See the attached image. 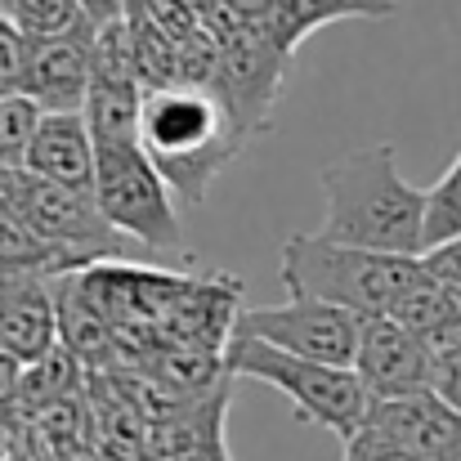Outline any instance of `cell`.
Here are the masks:
<instances>
[{
	"label": "cell",
	"mask_w": 461,
	"mask_h": 461,
	"mask_svg": "<svg viewBox=\"0 0 461 461\" xmlns=\"http://www.w3.org/2000/svg\"><path fill=\"white\" fill-rule=\"evenodd\" d=\"M430 390L461 412V336H453L448 345L435 349V385Z\"/></svg>",
	"instance_id": "484cf974"
},
{
	"label": "cell",
	"mask_w": 461,
	"mask_h": 461,
	"mask_svg": "<svg viewBox=\"0 0 461 461\" xmlns=\"http://www.w3.org/2000/svg\"><path fill=\"white\" fill-rule=\"evenodd\" d=\"M86 265L63 251L59 242H50L5 193H0V278L5 274H45V278H63V274H81Z\"/></svg>",
	"instance_id": "9a60e30c"
},
{
	"label": "cell",
	"mask_w": 461,
	"mask_h": 461,
	"mask_svg": "<svg viewBox=\"0 0 461 461\" xmlns=\"http://www.w3.org/2000/svg\"><path fill=\"white\" fill-rule=\"evenodd\" d=\"M23 372L27 363L0 345V421L9 426H23Z\"/></svg>",
	"instance_id": "cb8c5ba5"
},
{
	"label": "cell",
	"mask_w": 461,
	"mask_h": 461,
	"mask_svg": "<svg viewBox=\"0 0 461 461\" xmlns=\"http://www.w3.org/2000/svg\"><path fill=\"white\" fill-rule=\"evenodd\" d=\"M457 233H461V153L426 188V247L430 242H444V238H457Z\"/></svg>",
	"instance_id": "ffe728a7"
},
{
	"label": "cell",
	"mask_w": 461,
	"mask_h": 461,
	"mask_svg": "<svg viewBox=\"0 0 461 461\" xmlns=\"http://www.w3.org/2000/svg\"><path fill=\"white\" fill-rule=\"evenodd\" d=\"M86 385H90V367L59 340L54 349L32 358L23 372V417H32L50 403H63L72 394H86Z\"/></svg>",
	"instance_id": "ac0fdd59"
},
{
	"label": "cell",
	"mask_w": 461,
	"mask_h": 461,
	"mask_svg": "<svg viewBox=\"0 0 461 461\" xmlns=\"http://www.w3.org/2000/svg\"><path fill=\"white\" fill-rule=\"evenodd\" d=\"M354 372L372 399H403L435 385V345L408 331L394 313H367L358 331Z\"/></svg>",
	"instance_id": "9c48e42d"
},
{
	"label": "cell",
	"mask_w": 461,
	"mask_h": 461,
	"mask_svg": "<svg viewBox=\"0 0 461 461\" xmlns=\"http://www.w3.org/2000/svg\"><path fill=\"white\" fill-rule=\"evenodd\" d=\"M5 461H41V457H36V453H32V448L23 444V435H18V444H14V453H9V457H5Z\"/></svg>",
	"instance_id": "f546056e"
},
{
	"label": "cell",
	"mask_w": 461,
	"mask_h": 461,
	"mask_svg": "<svg viewBox=\"0 0 461 461\" xmlns=\"http://www.w3.org/2000/svg\"><path fill=\"white\" fill-rule=\"evenodd\" d=\"M9 18H14L27 36H63V32L90 27L81 0H14Z\"/></svg>",
	"instance_id": "44dd1931"
},
{
	"label": "cell",
	"mask_w": 461,
	"mask_h": 461,
	"mask_svg": "<svg viewBox=\"0 0 461 461\" xmlns=\"http://www.w3.org/2000/svg\"><path fill=\"white\" fill-rule=\"evenodd\" d=\"M340 461H426V457H417V453H403L399 444H390V439H381L376 430H367V426H363L354 439H345Z\"/></svg>",
	"instance_id": "d4e9b609"
},
{
	"label": "cell",
	"mask_w": 461,
	"mask_h": 461,
	"mask_svg": "<svg viewBox=\"0 0 461 461\" xmlns=\"http://www.w3.org/2000/svg\"><path fill=\"white\" fill-rule=\"evenodd\" d=\"M95 197L104 215L131 233L149 251L184 256V224L175 211V188L157 170V161L144 153L140 140H99V175Z\"/></svg>",
	"instance_id": "5b68a950"
},
{
	"label": "cell",
	"mask_w": 461,
	"mask_h": 461,
	"mask_svg": "<svg viewBox=\"0 0 461 461\" xmlns=\"http://www.w3.org/2000/svg\"><path fill=\"white\" fill-rule=\"evenodd\" d=\"M233 376H251L269 390H278L296 417L336 435L340 444L354 439L367 417H372V394L363 385V376L345 363H322V358H305V354H292V349H278L260 336H247V331H233L229 336V349H224Z\"/></svg>",
	"instance_id": "277c9868"
},
{
	"label": "cell",
	"mask_w": 461,
	"mask_h": 461,
	"mask_svg": "<svg viewBox=\"0 0 461 461\" xmlns=\"http://www.w3.org/2000/svg\"><path fill=\"white\" fill-rule=\"evenodd\" d=\"M95 72V27H77L63 36H27L23 95H32L45 113H86Z\"/></svg>",
	"instance_id": "30bf717a"
},
{
	"label": "cell",
	"mask_w": 461,
	"mask_h": 461,
	"mask_svg": "<svg viewBox=\"0 0 461 461\" xmlns=\"http://www.w3.org/2000/svg\"><path fill=\"white\" fill-rule=\"evenodd\" d=\"M179 461H233V457H229V444L220 439V444H206V448H197V453H188Z\"/></svg>",
	"instance_id": "83f0119b"
},
{
	"label": "cell",
	"mask_w": 461,
	"mask_h": 461,
	"mask_svg": "<svg viewBox=\"0 0 461 461\" xmlns=\"http://www.w3.org/2000/svg\"><path fill=\"white\" fill-rule=\"evenodd\" d=\"M59 340H63L90 372H113V367L122 363L117 327L86 296L81 274H63V278H59Z\"/></svg>",
	"instance_id": "5bb4252c"
},
{
	"label": "cell",
	"mask_w": 461,
	"mask_h": 461,
	"mask_svg": "<svg viewBox=\"0 0 461 461\" xmlns=\"http://www.w3.org/2000/svg\"><path fill=\"white\" fill-rule=\"evenodd\" d=\"M144 95L149 86L135 63L131 27L126 18H117L95 32V72H90V95H86V122L95 140H140Z\"/></svg>",
	"instance_id": "ba28073f"
},
{
	"label": "cell",
	"mask_w": 461,
	"mask_h": 461,
	"mask_svg": "<svg viewBox=\"0 0 461 461\" xmlns=\"http://www.w3.org/2000/svg\"><path fill=\"white\" fill-rule=\"evenodd\" d=\"M367 430H376L381 439L426 461H461V412L435 390L403 394V399H376Z\"/></svg>",
	"instance_id": "8fae6325"
},
{
	"label": "cell",
	"mask_w": 461,
	"mask_h": 461,
	"mask_svg": "<svg viewBox=\"0 0 461 461\" xmlns=\"http://www.w3.org/2000/svg\"><path fill=\"white\" fill-rule=\"evenodd\" d=\"M23 166L45 175V179H54V184L95 193L99 140H95L86 113H45V122H41V131L32 140V153H27Z\"/></svg>",
	"instance_id": "4fadbf2b"
},
{
	"label": "cell",
	"mask_w": 461,
	"mask_h": 461,
	"mask_svg": "<svg viewBox=\"0 0 461 461\" xmlns=\"http://www.w3.org/2000/svg\"><path fill=\"white\" fill-rule=\"evenodd\" d=\"M0 193L50 238L59 242L63 251H72L86 269L99 265V260H126L131 256V233H122L95 193H81V188H68V184H54L27 166H9L5 170V184Z\"/></svg>",
	"instance_id": "8992f818"
},
{
	"label": "cell",
	"mask_w": 461,
	"mask_h": 461,
	"mask_svg": "<svg viewBox=\"0 0 461 461\" xmlns=\"http://www.w3.org/2000/svg\"><path fill=\"white\" fill-rule=\"evenodd\" d=\"M233 331L260 336V340H269L278 349H292V354H305V358L354 367L363 313L340 309L331 301H313V296H292L287 305L274 309H242Z\"/></svg>",
	"instance_id": "52a82bcc"
},
{
	"label": "cell",
	"mask_w": 461,
	"mask_h": 461,
	"mask_svg": "<svg viewBox=\"0 0 461 461\" xmlns=\"http://www.w3.org/2000/svg\"><path fill=\"white\" fill-rule=\"evenodd\" d=\"M23 63H27V32L0 14V95L23 90Z\"/></svg>",
	"instance_id": "7402d4cb"
},
{
	"label": "cell",
	"mask_w": 461,
	"mask_h": 461,
	"mask_svg": "<svg viewBox=\"0 0 461 461\" xmlns=\"http://www.w3.org/2000/svg\"><path fill=\"white\" fill-rule=\"evenodd\" d=\"M5 170H9V166H0V184H5Z\"/></svg>",
	"instance_id": "1f68e13d"
},
{
	"label": "cell",
	"mask_w": 461,
	"mask_h": 461,
	"mask_svg": "<svg viewBox=\"0 0 461 461\" xmlns=\"http://www.w3.org/2000/svg\"><path fill=\"white\" fill-rule=\"evenodd\" d=\"M14 444H18V426H9V421H0V461L14 453Z\"/></svg>",
	"instance_id": "f1b7e54d"
},
{
	"label": "cell",
	"mask_w": 461,
	"mask_h": 461,
	"mask_svg": "<svg viewBox=\"0 0 461 461\" xmlns=\"http://www.w3.org/2000/svg\"><path fill=\"white\" fill-rule=\"evenodd\" d=\"M140 144L179 197L206 202L215 175L233 161V153L247 140L220 90L175 81V86H157L144 95Z\"/></svg>",
	"instance_id": "7a4b0ae2"
},
{
	"label": "cell",
	"mask_w": 461,
	"mask_h": 461,
	"mask_svg": "<svg viewBox=\"0 0 461 461\" xmlns=\"http://www.w3.org/2000/svg\"><path fill=\"white\" fill-rule=\"evenodd\" d=\"M126 5H131V0H81L86 23H90L95 32L108 27V23H117V18H126Z\"/></svg>",
	"instance_id": "4316f807"
},
{
	"label": "cell",
	"mask_w": 461,
	"mask_h": 461,
	"mask_svg": "<svg viewBox=\"0 0 461 461\" xmlns=\"http://www.w3.org/2000/svg\"><path fill=\"white\" fill-rule=\"evenodd\" d=\"M14 9V0H0V14H9Z\"/></svg>",
	"instance_id": "4dcf8cb0"
},
{
	"label": "cell",
	"mask_w": 461,
	"mask_h": 461,
	"mask_svg": "<svg viewBox=\"0 0 461 461\" xmlns=\"http://www.w3.org/2000/svg\"><path fill=\"white\" fill-rule=\"evenodd\" d=\"M421 274V256L372 251L354 242H336L327 233H296L283 242L278 278L292 296L331 301L354 313H390L399 292Z\"/></svg>",
	"instance_id": "3957f363"
},
{
	"label": "cell",
	"mask_w": 461,
	"mask_h": 461,
	"mask_svg": "<svg viewBox=\"0 0 461 461\" xmlns=\"http://www.w3.org/2000/svg\"><path fill=\"white\" fill-rule=\"evenodd\" d=\"M408 331H417L426 345H448L453 336H461V301L444 287V283H435L426 269L399 292V301L390 309Z\"/></svg>",
	"instance_id": "e0dca14e"
},
{
	"label": "cell",
	"mask_w": 461,
	"mask_h": 461,
	"mask_svg": "<svg viewBox=\"0 0 461 461\" xmlns=\"http://www.w3.org/2000/svg\"><path fill=\"white\" fill-rule=\"evenodd\" d=\"M0 345L23 363L59 345V278L5 274L0 278Z\"/></svg>",
	"instance_id": "7c38bea8"
},
{
	"label": "cell",
	"mask_w": 461,
	"mask_h": 461,
	"mask_svg": "<svg viewBox=\"0 0 461 461\" xmlns=\"http://www.w3.org/2000/svg\"><path fill=\"white\" fill-rule=\"evenodd\" d=\"M421 269H426L435 283H444L461 301V233L457 238H444V242H430V247L421 251Z\"/></svg>",
	"instance_id": "603a6c76"
},
{
	"label": "cell",
	"mask_w": 461,
	"mask_h": 461,
	"mask_svg": "<svg viewBox=\"0 0 461 461\" xmlns=\"http://www.w3.org/2000/svg\"><path fill=\"white\" fill-rule=\"evenodd\" d=\"M394 14V0H269L265 18H256L283 50L296 54V45L313 36L318 27L327 23H340V18H390Z\"/></svg>",
	"instance_id": "2e32d148"
},
{
	"label": "cell",
	"mask_w": 461,
	"mask_h": 461,
	"mask_svg": "<svg viewBox=\"0 0 461 461\" xmlns=\"http://www.w3.org/2000/svg\"><path fill=\"white\" fill-rule=\"evenodd\" d=\"M45 122V108L14 90V95H0V166H23L32 153V140Z\"/></svg>",
	"instance_id": "d6986e66"
},
{
	"label": "cell",
	"mask_w": 461,
	"mask_h": 461,
	"mask_svg": "<svg viewBox=\"0 0 461 461\" xmlns=\"http://www.w3.org/2000/svg\"><path fill=\"white\" fill-rule=\"evenodd\" d=\"M322 229L336 242L421 256L426 247V188L403 179L394 144H367L336 157L322 175Z\"/></svg>",
	"instance_id": "6da1fadb"
}]
</instances>
